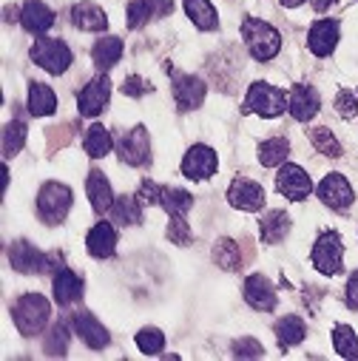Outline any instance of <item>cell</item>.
I'll return each instance as SVG.
<instances>
[{
    "mask_svg": "<svg viewBox=\"0 0 358 361\" xmlns=\"http://www.w3.org/2000/svg\"><path fill=\"white\" fill-rule=\"evenodd\" d=\"M242 37H245L247 51H250L253 60H259V63L273 60V57L279 54V49H282L279 32H276L271 23L256 20V18H245V20H242Z\"/></svg>",
    "mask_w": 358,
    "mask_h": 361,
    "instance_id": "1",
    "label": "cell"
},
{
    "mask_svg": "<svg viewBox=\"0 0 358 361\" xmlns=\"http://www.w3.org/2000/svg\"><path fill=\"white\" fill-rule=\"evenodd\" d=\"M49 316H51V307H49V302H46L40 293H23V296L15 302V307H12L15 327H18L20 336H26V338H35V336L46 327Z\"/></svg>",
    "mask_w": 358,
    "mask_h": 361,
    "instance_id": "2",
    "label": "cell"
},
{
    "mask_svg": "<svg viewBox=\"0 0 358 361\" xmlns=\"http://www.w3.org/2000/svg\"><path fill=\"white\" fill-rule=\"evenodd\" d=\"M285 109H288V94L271 82H253L242 106L245 114H259V117H279Z\"/></svg>",
    "mask_w": 358,
    "mask_h": 361,
    "instance_id": "3",
    "label": "cell"
},
{
    "mask_svg": "<svg viewBox=\"0 0 358 361\" xmlns=\"http://www.w3.org/2000/svg\"><path fill=\"white\" fill-rule=\"evenodd\" d=\"M71 208V191L63 183H46L37 194V214L46 225H60L68 216Z\"/></svg>",
    "mask_w": 358,
    "mask_h": 361,
    "instance_id": "4",
    "label": "cell"
},
{
    "mask_svg": "<svg viewBox=\"0 0 358 361\" xmlns=\"http://www.w3.org/2000/svg\"><path fill=\"white\" fill-rule=\"evenodd\" d=\"M313 264L324 276H338L344 267V245L335 231H324L313 245Z\"/></svg>",
    "mask_w": 358,
    "mask_h": 361,
    "instance_id": "5",
    "label": "cell"
},
{
    "mask_svg": "<svg viewBox=\"0 0 358 361\" xmlns=\"http://www.w3.org/2000/svg\"><path fill=\"white\" fill-rule=\"evenodd\" d=\"M29 57L40 66V68H46L49 74H63V71H68V66H71V49L63 43V40H37L35 46H32V51H29Z\"/></svg>",
    "mask_w": 358,
    "mask_h": 361,
    "instance_id": "6",
    "label": "cell"
},
{
    "mask_svg": "<svg viewBox=\"0 0 358 361\" xmlns=\"http://www.w3.org/2000/svg\"><path fill=\"white\" fill-rule=\"evenodd\" d=\"M109 97H111V80L109 74H100L77 94V109L82 117H100L103 109L109 106Z\"/></svg>",
    "mask_w": 358,
    "mask_h": 361,
    "instance_id": "7",
    "label": "cell"
},
{
    "mask_svg": "<svg viewBox=\"0 0 358 361\" xmlns=\"http://www.w3.org/2000/svg\"><path fill=\"white\" fill-rule=\"evenodd\" d=\"M173 80V100L179 111H194L202 106L205 100V82L194 74H183V71H171Z\"/></svg>",
    "mask_w": 358,
    "mask_h": 361,
    "instance_id": "8",
    "label": "cell"
},
{
    "mask_svg": "<svg viewBox=\"0 0 358 361\" xmlns=\"http://www.w3.org/2000/svg\"><path fill=\"white\" fill-rule=\"evenodd\" d=\"M117 154L128 165H148L151 162V140H148L145 126H134L128 134H123L117 142Z\"/></svg>",
    "mask_w": 358,
    "mask_h": 361,
    "instance_id": "9",
    "label": "cell"
},
{
    "mask_svg": "<svg viewBox=\"0 0 358 361\" xmlns=\"http://www.w3.org/2000/svg\"><path fill=\"white\" fill-rule=\"evenodd\" d=\"M9 262L18 274H49V253H40L32 242L18 239L9 247Z\"/></svg>",
    "mask_w": 358,
    "mask_h": 361,
    "instance_id": "10",
    "label": "cell"
},
{
    "mask_svg": "<svg viewBox=\"0 0 358 361\" xmlns=\"http://www.w3.org/2000/svg\"><path fill=\"white\" fill-rule=\"evenodd\" d=\"M219 168V159H216V151L208 148V145H194L188 148L185 159H183V173L194 183H202V179H211Z\"/></svg>",
    "mask_w": 358,
    "mask_h": 361,
    "instance_id": "11",
    "label": "cell"
},
{
    "mask_svg": "<svg viewBox=\"0 0 358 361\" xmlns=\"http://www.w3.org/2000/svg\"><path fill=\"white\" fill-rule=\"evenodd\" d=\"M276 185H279V194L288 197L290 202H302V200H307L310 191H313V183H310V176L304 173V168H299V165H293V162H288V165L279 171Z\"/></svg>",
    "mask_w": 358,
    "mask_h": 361,
    "instance_id": "12",
    "label": "cell"
},
{
    "mask_svg": "<svg viewBox=\"0 0 358 361\" xmlns=\"http://www.w3.org/2000/svg\"><path fill=\"white\" fill-rule=\"evenodd\" d=\"M319 197H321V202H324L327 208H333V211H347V208L352 205V200H355V191H352V185L347 183L341 173H327V176L321 179V185H319Z\"/></svg>",
    "mask_w": 358,
    "mask_h": 361,
    "instance_id": "13",
    "label": "cell"
},
{
    "mask_svg": "<svg viewBox=\"0 0 358 361\" xmlns=\"http://www.w3.org/2000/svg\"><path fill=\"white\" fill-rule=\"evenodd\" d=\"M228 202L239 211H259L264 208V188L247 176H236L228 188Z\"/></svg>",
    "mask_w": 358,
    "mask_h": 361,
    "instance_id": "14",
    "label": "cell"
},
{
    "mask_svg": "<svg viewBox=\"0 0 358 361\" xmlns=\"http://www.w3.org/2000/svg\"><path fill=\"white\" fill-rule=\"evenodd\" d=\"M245 299L253 310H261V313H271L276 307V288L273 282L261 276V274H253L245 279Z\"/></svg>",
    "mask_w": 358,
    "mask_h": 361,
    "instance_id": "15",
    "label": "cell"
},
{
    "mask_svg": "<svg viewBox=\"0 0 358 361\" xmlns=\"http://www.w3.org/2000/svg\"><path fill=\"white\" fill-rule=\"evenodd\" d=\"M319 106H321V100H319V92L313 85H293L290 88V97H288V109H290V114L299 120V123H307V120H313L316 114H319Z\"/></svg>",
    "mask_w": 358,
    "mask_h": 361,
    "instance_id": "16",
    "label": "cell"
},
{
    "mask_svg": "<svg viewBox=\"0 0 358 361\" xmlns=\"http://www.w3.org/2000/svg\"><path fill=\"white\" fill-rule=\"evenodd\" d=\"M71 324H74V330H77V336L92 347V350H103L109 341H111V336H109V330L88 313V310H80V313H74L71 316Z\"/></svg>",
    "mask_w": 358,
    "mask_h": 361,
    "instance_id": "17",
    "label": "cell"
},
{
    "mask_svg": "<svg viewBox=\"0 0 358 361\" xmlns=\"http://www.w3.org/2000/svg\"><path fill=\"white\" fill-rule=\"evenodd\" d=\"M85 247L94 259H109L117 250V231L109 222H97L85 236Z\"/></svg>",
    "mask_w": 358,
    "mask_h": 361,
    "instance_id": "18",
    "label": "cell"
},
{
    "mask_svg": "<svg viewBox=\"0 0 358 361\" xmlns=\"http://www.w3.org/2000/svg\"><path fill=\"white\" fill-rule=\"evenodd\" d=\"M335 43H338V20H319V23H313V29L307 35V46H310V51L316 57L333 54Z\"/></svg>",
    "mask_w": 358,
    "mask_h": 361,
    "instance_id": "19",
    "label": "cell"
},
{
    "mask_svg": "<svg viewBox=\"0 0 358 361\" xmlns=\"http://www.w3.org/2000/svg\"><path fill=\"white\" fill-rule=\"evenodd\" d=\"M82 288L85 285H82V279L74 274V270L60 267L54 274V299H57L60 307H68V305L80 302L82 299Z\"/></svg>",
    "mask_w": 358,
    "mask_h": 361,
    "instance_id": "20",
    "label": "cell"
},
{
    "mask_svg": "<svg viewBox=\"0 0 358 361\" xmlns=\"http://www.w3.org/2000/svg\"><path fill=\"white\" fill-rule=\"evenodd\" d=\"M20 23H23L26 32L43 35L54 26V12L46 4H40V0H29V4L23 6V12H20Z\"/></svg>",
    "mask_w": 358,
    "mask_h": 361,
    "instance_id": "21",
    "label": "cell"
},
{
    "mask_svg": "<svg viewBox=\"0 0 358 361\" xmlns=\"http://www.w3.org/2000/svg\"><path fill=\"white\" fill-rule=\"evenodd\" d=\"M85 191H88V200H92V208L97 214H106L111 211L114 205V194H111V185L103 171H92L88 173V183H85Z\"/></svg>",
    "mask_w": 358,
    "mask_h": 361,
    "instance_id": "22",
    "label": "cell"
},
{
    "mask_svg": "<svg viewBox=\"0 0 358 361\" xmlns=\"http://www.w3.org/2000/svg\"><path fill=\"white\" fill-rule=\"evenodd\" d=\"M71 20L82 32H103L109 26V18L97 4H77L71 9Z\"/></svg>",
    "mask_w": 358,
    "mask_h": 361,
    "instance_id": "23",
    "label": "cell"
},
{
    "mask_svg": "<svg viewBox=\"0 0 358 361\" xmlns=\"http://www.w3.org/2000/svg\"><path fill=\"white\" fill-rule=\"evenodd\" d=\"M259 228H261V242H264V245H276V242H282V239L288 236V231H290V216H288L285 211H267V214L261 216Z\"/></svg>",
    "mask_w": 358,
    "mask_h": 361,
    "instance_id": "24",
    "label": "cell"
},
{
    "mask_svg": "<svg viewBox=\"0 0 358 361\" xmlns=\"http://www.w3.org/2000/svg\"><path fill=\"white\" fill-rule=\"evenodd\" d=\"M156 205H162L171 216H185L191 208H194V197L183 188H162L159 185V194H156Z\"/></svg>",
    "mask_w": 358,
    "mask_h": 361,
    "instance_id": "25",
    "label": "cell"
},
{
    "mask_svg": "<svg viewBox=\"0 0 358 361\" xmlns=\"http://www.w3.org/2000/svg\"><path fill=\"white\" fill-rule=\"evenodd\" d=\"M54 109H57V94L46 82H32L29 85V111L35 117H49V114H54Z\"/></svg>",
    "mask_w": 358,
    "mask_h": 361,
    "instance_id": "26",
    "label": "cell"
},
{
    "mask_svg": "<svg viewBox=\"0 0 358 361\" xmlns=\"http://www.w3.org/2000/svg\"><path fill=\"white\" fill-rule=\"evenodd\" d=\"M82 148H85V154L92 157V159H100V157H106V154H109V151L114 148V142H111V134H109V128H106V126H100V123H94L92 128L85 131Z\"/></svg>",
    "mask_w": 358,
    "mask_h": 361,
    "instance_id": "27",
    "label": "cell"
},
{
    "mask_svg": "<svg viewBox=\"0 0 358 361\" xmlns=\"http://www.w3.org/2000/svg\"><path fill=\"white\" fill-rule=\"evenodd\" d=\"M92 57H94V66L97 68H111L120 57H123V40L120 37H100L97 43H94V49H92Z\"/></svg>",
    "mask_w": 358,
    "mask_h": 361,
    "instance_id": "28",
    "label": "cell"
},
{
    "mask_svg": "<svg viewBox=\"0 0 358 361\" xmlns=\"http://www.w3.org/2000/svg\"><path fill=\"white\" fill-rule=\"evenodd\" d=\"M111 216L117 225H140L142 222V202L140 197H120L111 205Z\"/></svg>",
    "mask_w": 358,
    "mask_h": 361,
    "instance_id": "29",
    "label": "cell"
},
{
    "mask_svg": "<svg viewBox=\"0 0 358 361\" xmlns=\"http://www.w3.org/2000/svg\"><path fill=\"white\" fill-rule=\"evenodd\" d=\"M185 12L202 32H211L219 26V18H216V9L211 6V0H185Z\"/></svg>",
    "mask_w": 358,
    "mask_h": 361,
    "instance_id": "30",
    "label": "cell"
},
{
    "mask_svg": "<svg viewBox=\"0 0 358 361\" xmlns=\"http://www.w3.org/2000/svg\"><path fill=\"white\" fill-rule=\"evenodd\" d=\"M276 338H279V344L288 350V347H293V344H299L304 336H307V327H304V322L299 319V316H285L282 322H276Z\"/></svg>",
    "mask_w": 358,
    "mask_h": 361,
    "instance_id": "31",
    "label": "cell"
},
{
    "mask_svg": "<svg viewBox=\"0 0 358 361\" xmlns=\"http://www.w3.org/2000/svg\"><path fill=\"white\" fill-rule=\"evenodd\" d=\"M288 154H290V142H288L285 137L264 140V142L259 145V162H261L264 168H273V165L285 162V159H288Z\"/></svg>",
    "mask_w": 358,
    "mask_h": 361,
    "instance_id": "32",
    "label": "cell"
},
{
    "mask_svg": "<svg viewBox=\"0 0 358 361\" xmlns=\"http://www.w3.org/2000/svg\"><path fill=\"white\" fill-rule=\"evenodd\" d=\"M214 262L222 270H239L245 259H242V250H239V245L233 239H219L214 245Z\"/></svg>",
    "mask_w": 358,
    "mask_h": 361,
    "instance_id": "33",
    "label": "cell"
},
{
    "mask_svg": "<svg viewBox=\"0 0 358 361\" xmlns=\"http://www.w3.org/2000/svg\"><path fill=\"white\" fill-rule=\"evenodd\" d=\"M333 347L341 358H358V338L350 324H335L333 327Z\"/></svg>",
    "mask_w": 358,
    "mask_h": 361,
    "instance_id": "34",
    "label": "cell"
},
{
    "mask_svg": "<svg viewBox=\"0 0 358 361\" xmlns=\"http://www.w3.org/2000/svg\"><path fill=\"white\" fill-rule=\"evenodd\" d=\"M23 142H26V123L23 120L6 123V128H4V157L12 159L23 148Z\"/></svg>",
    "mask_w": 358,
    "mask_h": 361,
    "instance_id": "35",
    "label": "cell"
},
{
    "mask_svg": "<svg viewBox=\"0 0 358 361\" xmlns=\"http://www.w3.org/2000/svg\"><path fill=\"white\" fill-rule=\"evenodd\" d=\"M307 137H310L313 148L321 151L324 157H333V159L341 157V145H338V140H335V134L330 128H313V131H307Z\"/></svg>",
    "mask_w": 358,
    "mask_h": 361,
    "instance_id": "36",
    "label": "cell"
},
{
    "mask_svg": "<svg viewBox=\"0 0 358 361\" xmlns=\"http://www.w3.org/2000/svg\"><path fill=\"white\" fill-rule=\"evenodd\" d=\"M43 350H46L49 355H66V350H68V327H66L63 322H57V324L49 330V336H46V341H43Z\"/></svg>",
    "mask_w": 358,
    "mask_h": 361,
    "instance_id": "37",
    "label": "cell"
},
{
    "mask_svg": "<svg viewBox=\"0 0 358 361\" xmlns=\"http://www.w3.org/2000/svg\"><path fill=\"white\" fill-rule=\"evenodd\" d=\"M137 347H140L145 355H159L162 347H165L162 330H156V327H142V330L137 333Z\"/></svg>",
    "mask_w": 358,
    "mask_h": 361,
    "instance_id": "38",
    "label": "cell"
},
{
    "mask_svg": "<svg viewBox=\"0 0 358 361\" xmlns=\"http://www.w3.org/2000/svg\"><path fill=\"white\" fill-rule=\"evenodd\" d=\"M335 111L344 120H352L358 114V92L355 88H341V92L335 94Z\"/></svg>",
    "mask_w": 358,
    "mask_h": 361,
    "instance_id": "39",
    "label": "cell"
},
{
    "mask_svg": "<svg viewBox=\"0 0 358 361\" xmlns=\"http://www.w3.org/2000/svg\"><path fill=\"white\" fill-rule=\"evenodd\" d=\"M168 239L173 245H191V228L185 222V216H171V225H168Z\"/></svg>",
    "mask_w": 358,
    "mask_h": 361,
    "instance_id": "40",
    "label": "cell"
},
{
    "mask_svg": "<svg viewBox=\"0 0 358 361\" xmlns=\"http://www.w3.org/2000/svg\"><path fill=\"white\" fill-rule=\"evenodd\" d=\"M77 126H51L49 131H46V137H49V154H54L57 148H66L68 142H71V131H74Z\"/></svg>",
    "mask_w": 358,
    "mask_h": 361,
    "instance_id": "41",
    "label": "cell"
},
{
    "mask_svg": "<svg viewBox=\"0 0 358 361\" xmlns=\"http://www.w3.org/2000/svg\"><path fill=\"white\" fill-rule=\"evenodd\" d=\"M125 23H128V29H140V26H145L148 20H151V15H148V6H145V0H131L128 4V12H125Z\"/></svg>",
    "mask_w": 358,
    "mask_h": 361,
    "instance_id": "42",
    "label": "cell"
},
{
    "mask_svg": "<svg viewBox=\"0 0 358 361\" xmlns=\"http://www.w3.org/2000/svg\"><path fill=\"white\" fill-rule=\"evenodd\" d=\"M233 355L236 358H259V355H264V347L256 338L245 336V338H236L233 341Z\"/></svg>",
    "mask_w": 358,
    "mask_h": 361,
    "instance_id": "43",
    "label": "cell"
},
{
    "mask_svg": "<svg viewBox=\"0 0 358 361\" xmlns=\"http://www.w3.org/2000/svg\"><path fill=\"white\" fill-rule=\"evenodd\" d=\"M148 92H154V85H151L148 80H142L140 74H131V77L123 82V94H125V97H142V94H148Z\"/></svg>",
    "mask_w": 358,
    "mask_h": 361,
    "instance_id": "44",
    "label": "cell"
},
{
    "mask_svg": "<svg viewBox=\"0 0 358 361\" xmlns=\"http://www.w3.org/2000/svg\"><path fill=\"white\" fill-rule=\"evenodd\" d=\"M151 18H168L173 12V0H145Z\"/></svg>",
    "mask_w": 358,
    "mask_h": 361,
    "instance_id": "45",
    "label": "cell"
},
{
    "mask_svg": "<svg viewBox=\"0 0 358 361\" xmlns=\"http://www.w3.org/2000/svg\"><path fill=\"white\" fill-rule=\"evenodd\" d=\"M347 305H350L352 310H358V267L352 270V276H350V282H347Z\"/></svg>",
    "mask_w": 358,
    "mask_h": 361,
    "instance_id": "46",
    "label": "cell"
},
{
    "mask_svg": "<svg viewBox=\"0 0 358 361\" xmlns=\"http://www.w3.org/2000/svg\"><path fill=\"white\" fill-rule=\"evenodd\" d=\"M310 4H313V9H316V12H327V9L335 4V0H310Z\"/></svg>",
    "mask_w": 358,
    "mask_h": 361,
    "instance_id": "47",
    "label": "cell"
},
{
    "mask_svg": "<svg viewBox=\"0 0 358 361\" xmlns=\"http://www.w3.org/2000/svg\"><path fill=\"white\" fill-rule=\"evenodd\" d=\"M282 4H285V6H302L304 0H282Z\"/></svg>",
    "mask_w": 358,
    "mask_h": 361,
    "instance_id": "48",
    "label": "cell"
}]
</instances>
